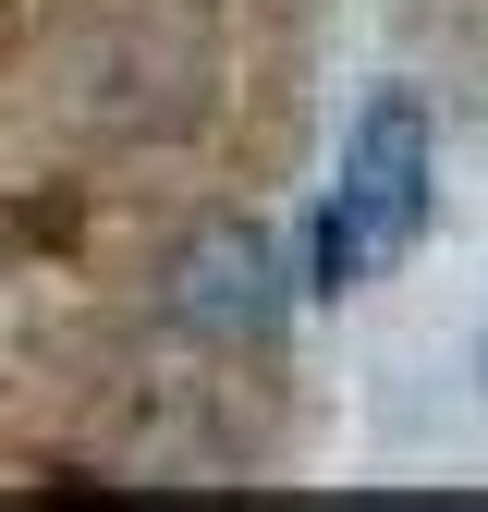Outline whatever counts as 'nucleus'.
Instances as JSON below:
<instances>
[{"label": "nucleus", "mask_w": 488, "mask_h": 512, "mask_svg": "<svg viewBox=\"0 0 488 512\" xmlns=\"http://www.w3.org/2000/svg\"><path fill=\"white\" fill-rule=\"evenodd\" d=\"M427 183H440L427 110H415L403 86L366 98V122L342 135V196H330V220H318V281H330V293H366V281L427 232Z\"/></svg>", "instance_id": "f257e3e1"}, {"label": "nucleus", "mask_w": 488, "mask_h": 512, "mask_svg": "<svg viewBox=\"0 0 488 512\" xmlns=\"http://www.w3.org/2000/svg\"><path fill=\"white\" fill-rule=\"evenodd\" d=\"M159 330L208 342V354H244L281 330V244L257 220H196L171 256H159Z\"/></svg>", "instance_id": "f03ea898"}]
</instances>
